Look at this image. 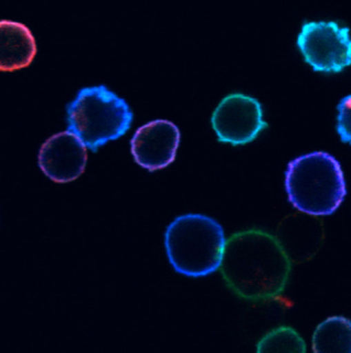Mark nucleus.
<instances>
[{"mask_svg":"<svg viewBox=\"0 0 351 353\" xmlns=\"http://www.w3.org/2000/svg\"><path fill=\"white\" fill-rule=\"evenodd\" d=\"M223 279L232 291L248 301L279 296L291 272V261L282 243L260 230H244L225 243L220 265Z\"/></svg>","mask_w":351,"mask_h":353,"instance_id":"f257e3e1","label":"nucleus"},{"mask_svg":"<svg viewBox=\"0 0 351 353\" xmlns=\"http://www.w3.org/2000/svg\"><path fill=\"white\" fill-rule=\"evenodd\" d=\"M285 190L295 209L315 216L332 214L347 194L341 163L325 152L290 161L285 172Z\"/></svg>","mask_w":351,"mask_h":353,"instance_id":"f03ea898","label":"nucleus"},{"mask_svg":"<svg viewBox=\"0 0 351 353\" xmlns=\"http://www.w3.org/2000/svg\"><path fill=\"white\" fill-rule=\"evenodd\" d=\"M225 243L222 226L201 214L177 217L165 234L167 256L174 270L192 278L220 268Z\"/></svg>","mask_w":351,"mask_h":353,"instance_id":"7ed1b4c3","label":"nucleus"},{"mask_svg":"<svg viewBox=\"0 0 351 353\" xmlns=\"http://www.w3.org/2000/svg\"><path fill=\"white\" fill-rule=\"evenodd\" d=\"M133 113L126 100L106 86L88 87L68 105V131L97 152L129 131Z\"/></svg>","mask_w":351,"mask_h":353,"instance_id":"20e7f679","label":"nucleus"},{"mask_svg":"<svg viewBox=\"0 0 351 353\" xmlns=\"http://www.w3.org/2000/svg\"><path fill=\"white\" fill-rule=\"evenodd\" d=\"M298 46L315 72H339L351 65L350 30L336 22L304 24Z\"/></svg>","mask_w":351,"mask_h":353,"instance_id":"39448f33","label":"nucleus"},{"mask_svg":"<svg viewBox=\"0 0 351 353\" xmlns=\"http://www.w3.org/2000/svg\"><path fill=\"white\" fill-rule=\"evenodd\" d=\"M212 126L220 142L239 146L252 142L268 124L263 121V108L257 99L232 94L217 105Z\"/></svg>","mask_w":351,"mask_h":353,"instance_id":"423d86ee","label":"nucleus"},{"mask_svg":"<svg viewBox=\"0 0 351 353\" xmlns=\"http://www.w3.org/2000/svg\"><path fill=\"white\" fill-rule=\"evenodd\" d=\"M179 143V129L172 122L152 121L135 132L131 139V153L141 167L155 172L174 161Z\"/></svg>","mask_w":351,"mask_h":353,"instance_id":"0eeeda50","label":"nucleus"},{"mask_svg":"<svg viewBox=\"0 0 351 353\" xmlns=\"http://www.w3.org/2000/svg\"><path fill=\"white\" fill-rule=\"evenodd\" d=\"M86 163V145L70 131L50 137L39 153L41 170L59 183L77 179L85 170Z\"/></svg>","mask_w":351,"mask_h":353,"instance_id":"6e6552de","label":"nucleus"},{"mask_svg":"<svg viewBox=\"0 0 351 353\" xmlns=\"http://www.w3.org/2000/svg\"><path fill=\"white\" fill-rule=\"evenodd\" d=\"M37 54V43L29 28L3 20L0 24V68L14 72L29 66Z\"/></svg>","mask_w":351,"mask_h":353,"instance_id":"1a4fd4ad","label":"nucleus"},{"mask_svg":"<svg viewBox=\"0 0 351 353\" xmlns=\"http://www.w3.org/2000/svg\"><path fill=\"white\" fill-rule=\"evenodd\" d=\"M315 353H351V321L335 316L319 325L313 334Z\"/></svg>","mask_w":351,"mask_h":353,"instance_id":"9d476101","label":"nucleus"},{"mask_svg":"<svg viewBox=\"0 0 351 353\" xmlns=\"http://www.w3.org/2000/svg\"><path fill=\"white\" fill-rule=\"evenodd\" d=\"M257 352H306L304 340L290 327H279L265 334L257 345Z\"/></svg>","mask_w":351,"mask_h":353,"instance_id":"9b49d317","label":"nucleus"},{"mask_svg":"<svg viewBox=\"0 0 351 353\" xmlns=\"http://www.w3.org/2000/svg\"><path fill=\"white\" fill-rule=\"evenodd\" d=\"M337 110L338 134L343 143L351 145V94L339 102Z\"/></svg>","mask_w":351,"mask_h":353,"instance_id":"f8f14e48","label":"nucleus"}]
</instances>
